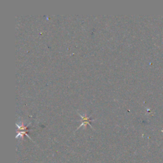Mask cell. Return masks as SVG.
<instances>
[{"mask_svg":"<svg viewBox=\"0 0 163 163\" xmlns=\"http://www.w3.org/2000/svg\"><path fill=\"white\" fill-rule=\"evenodd\" d=\"M80 116L81 117L82 119V122L81 125L79 126V127H78V128L81 127L82 126H87V124H89V125L91 126V127H92V126L90 124V121H91V120H90V119H89L88 117H87L86 114H85V116H82L81 114H80Z\"/></svg>","mask_w":163,"mask_h":163,"instance_id":"6da1fadb","label":"cell"}]
</instances>
